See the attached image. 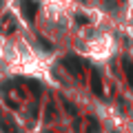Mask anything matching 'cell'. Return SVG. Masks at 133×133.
Here are the masks:
<instances>
[{"mask_svg": "<svg viewBox=\"0 0 133 133\" xmlns=\"http://www.w3.org/2000/svg\"><path fill=\"white\" fill-rule=\"evenodd\" d=\"M20 9H22L24 18H27L29 22H33V18L38 14V2H36V0H20Z\"/></svg>", "mask_w": 133, "mask_h": 133, "instance_id": "6da1fadb", "label": "cell"}, {"mask_svg": "<svg viewBox=\"0 0 133 133\" xmlns=\"http://www.w3.org/2000/svg\"><path fill=\"white\" fill-rule=\"evenodd\" d=\"M91 91H93L98 98L104 95V89H102V78H100V71H98V69H91Z\"/></svg>", "mask_w": 133, "mask_h": 133, "instance_id": "7a4b0ae2", "label": "cell"}, {"mask_svg": "<svg viewBox=\"0 0 133 133\" xmlns=\"http://www.w3.org/2000/svg\"><path fill=\"white\" fill-rule=\"evenodd\" d=\"M62 64H64L71 73H76V76H80V73H82V62H80V58H78V56H66L64 60H62Z\"/></svg>", "mask_w": 133, "mask_h": 133, "instance_id": "3957f363", "label": "cell"}, {"mask_svg": "<svg viewBox=\"0 0 133 133\" xmlns=\"http://www.w3.org/2000/svg\"><path fill=\"white\" fill-rule=\"evenodd\" d=\"M0 131L2 133H20L18 129H16V122L9 115H2V118H0Z\"/></svg>", "mask_w": 133, "mask_h": 133, "instance_id": "277c9868", "label": "cell"}, {"mask_svg": "<svg viewBox=\"0 0 133 133\" xmlns=\"http://www.w3.org/2000/svg\"><path fill=\"white\" fill-rule=\"evenodd\" d=\"M122 66H124V73H127V80H129V84H133V62L129 60V58H124Z\"/></svg>", "mask_w": 133, "mask_h": 133, "instance_id": "5b68a950", "label": "cell"}, {"mask_svg": "<svg viewBox=\"0 0 133 133\" xmlns=\"http://www.w3.org/2000/svg\"><path fill=\"white\" fill-rule=\"evenodd\" d=\"M100 131V124L95 118H89V133H98Z\"/></svg>", "mask_w": 133, "mask_h": 133, "instance_id": "8992f818", "label": "cell"}, {"mask_svg": "<svg viewBox=\"0 0 133 133\" xmlns=\"http://www.w3.org/2000/svg\"><path fill=\"white\" fill-rule=\"evenodd\" d=\"M38 44L44 49V51H51V49H53V47H51V42H49V40H44L42 36H38Z\"/></svg>", "mask_w": 133, "mask_h": 133, "instance_id": "52a82bcc", "label": "cell"}, {"mask_svg": "<svg viewBox=\"0 0 133 133\" xmlns=\"http://www.w3.org/2000/svg\"><path fill=\"white\" fill-rule=\"evenodd\" d=\"M76 20H78V24H87V22H89V18H87L84 14H78V16H76Z\"/></svg>", "mask_w": 133, "mask_h": 133, "instance_id": "ba28073f", "label": "cell"}]
</instances>
